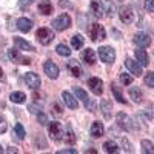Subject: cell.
Wrapping results in <instances>:
<instances>
[{
	"label": "cell",
	"instance_id": "obj_1",
	"mask_svg": "<svg viewBox=\"0 0 154 154\" xmlns=\"http://www.w3.org/2000/svg\"><path fill=\"white\" fill-rule=\"evenodd\" d=\"M48 134L51 136V139L56 140V142H60L63 140V126L59 122H49L48 123Z\"/></svg>",
	"mask_w": 154,
	"mask_h": 154
},
{
	"label": "cell",
	"instance_id": "obj_2",
	"mask_svg": "<svg viewBox=\"0 0 154 154\" xmlns=\"http://www.w3.org/2000/svg\"><path fill=\"white\" fill-rule=\"evenodd\" d=\"M35 37H37V40L40 42L42 45H49L56 38L53 29H49V28H40V29H37Z\"/></svg>",
	"mask_w": 154,
	"mask_h": 154
},
{
	"label": "cell",
	"instance_id": "obj_3",
	"mask_svg": "<svg viewBox=\"0 0 154 154\" xmlns=\"http://www.w3.org/2000/svg\"><path fill=\"white\" fill-rule=\"evenodd\" d=\"M71 26V17L68 16V14H60L57 19H54V22H53V28L56 29V31H65V29H68Z\"/></svg>",
	"mask_w": 154,
	"mask_h": 154
},
{
	"label": "cell",
	"instance_id": "obj_4",
	"mask_svg": "<svg viewBox=\"0 0 154 154\" xmlns=\"http://www.w3.org/2000/svg\"><path fill=\"white\" fill-rule=\"evenodd\" d=\"M97 54H99V57L102 59V62L108 63V65L116 60V51H114L111 46H100Z\"/></svg>",
	"mask_w": 154,
	"mask_h": 154
},
{
	"label": "cell",
	"instance_id": "obj_5",
	"mask_svg": "<svg viewBox=\"0 0 154 154\" xmlns=\"http://www.w3.org/2000/svg\"><path fill=\"white\" fill-rule=\"evenodd\" d=\"M89 35H91L93 42H99V40H103V38L106 37V31H105V28L102 26V25L94 23L91 26V29H89Z\"/></svg>",
	"mask_w": 154,
	"mask_h": 154
},
{
	"label": "cell",
	"instance_id": "obj_6",
	"mask_svg": "<svg viewBox=\"0 0 154 154\" xmlns=\"http://www.w3.org/2000/svg\"><path fill=\"white\" fill-rule=\"evenodd\" d=\"M8 57H9L11 62L20 63V65H29V63H31L29 59L23 57V56L19 53V49H17V48H11V49H8Z\"/></svg>",
	"mask_w": 154,
	"mask_h": 154
},
{
	"label": "cell",
	"instance_id": "obj_7",
	"mask_svg": "<svg viewBox=\"0 0 154 154\" xmlns=\"http://www.w3.org/2000/svg\"><path fill=\"white\" fill-rule=\"evenodd\" d=\"M125 66L130 69L131 74H134V75H137V77L143 74L142 65H140L137 60H133V59H130V57H126V59H125Z\"/></svg>",
	"mask_w": 154,
	"mask_h": 154
},
{
	"label": "cell",
	"instance_id": "obj_8",
	"mask_svg": "<svg viewBox=\"0 0 154 154\" xmlns=\"http://www.w3.org/2000/svg\"><path fill=\"white\" fill-rule=\"evenodd\" d=\"M43 71H45V74L49 77V79H53V80H56L57 77H59V66L56 65V63H54L53 60L45 62V65H43Z\"/></svg>",
	"mask_w": 154,
	"mask_h": 154
},
{
	"label": "cell",
	"instance_id": "obj_9",
	"mask_svg": "<svg viewBox=\"0 0 154 154\" xmlns=\"http://www.w3.org/2000/svg\"><path fill=\"white\" fill-rule=\"evenodd\" d=\"M89 9H91L93 16L96 19H100L102 16L105 14V5H103V0H93L91 5H89Z\"/></svg>",
	"mask_w": 154,
	"mask_h": 154
},
{
	"label": "cell",
	"instance_id": "obj_10",
	"mask_svg": "<svg viewBox=\"0 0 154 154\" xmlns=\"http://www.w3.org/2000/svg\"><path fill=\"white\" fill-rule=\"evenodd\" d=\"M88 86L96 96H100L102 93H103V82H102V79H99V77H91V79H88Z\"/></svg>",
	"mask_w": 154,
	"mask_h": 154
},
{
	"label": "cell",
	"instance_id": "obj_11",
	"mask_svg": "<svg viewBox=\"0 0 154 154\" xmlns=\"http://www.w3.org/2000/svg\"><path fill=\"white\" fill-rule=\"evenodd\" d=\"M116 119H117V123H119V126L122 128V130H125V131H131L133 130V120L128 117L123 111H120Z\"/></svg>",
	"mask_w": 154,
	"mask_h": 154
},
{
	"label": "cell",
	"instance_id": "obj_12",
	"mask_svg": "<svg viewBox=\"0 0 154 154\" xmlns=\"http://www.w3.org/2000/svg\"><path fill=\"white\" fill-rule=\"evenodd\" d=\"M134 43L137 45V46H140V48H146V46H149L151 45V37L146 34V32H137L136 35H134Z\"/></svg>",
	"mask_w": 154,
	"mask_h": 154
},
{
	"label": "cell",
	"instance_id": "obj_13",
	"mask_svg": "<svg viewBox=\"0 0 154 154\" xmlns=\"http://www.w3.org/2000/svg\"><path fill=\"white\" fill-rule=\"evenodd\" d=\"M25 82H26L28 88L31 89H37L38 86H40V77H38L35 72H26L25 74Z\"/></svg>",
	"mask_w": 154,
	"mask_h": 154
},
{
	"label": "cell",
	"instance_id": "obj_14",
	"mask_svg": "<svg viewBox=\"0 0 154 154\" xmlns=\"http://www.w3.org/2000/svg\"><path fill=\"white\" fill-rule=\"evenodd\" d=\"M119 17H120V20L123 22V23H133V20H134V12H133V9L130 8V6H122L120 8V12H119Z\"/></svg>",
	"mask_w": 154,
	"mask_h": 154
},
{
	"label": "cell",
	"instance_id": "obj_15",
	"mask_svg": "<svg viewBox=\"0 0 154 154\" xmlns=\"http://www.w3.org/2000/svg\"><path fill=\"white\" fill-rule=\"evenodd\" d=\"M68 71H69L74 77H82V74H83V69H82V66H80V63L77 62L75 59H72V60L68 62Z\"/></svg>",
	"mask_w": 154,
	"mask_h": 154
},
{
	"label": "cell",
	"instance_id": "obj_16",
	"mask_svg": "<svg viewBox=\"0 0 154 154\" xmlns=\"http://www.w3.org/2000/svg\"><path fill=\"white\" fill-rule=\"evenodd\" d=\"M62 99H63V102H65V105H66L68 108H71V109H77V106H79V103H77V99H75L71 93H68V91H63V93H62Z\"/></svg>",
	"mask_w": 154,
	"mask_h": 154
},
{
	"label": "cell",
	"instance_id": "obj_17",
	"mask_svg": "<svg viewBox=\"0 0 154 154\" xmlns=\"http://www.w3.org/2000/svg\"><path fill=\"white\" fill-rule=\"evenodd\" d=\"M103 131H105V128H103V123H102V122H99V120L93 122L91 128H89V134H91V136H93L94 139L100 137L102 134H103Z\"/></svg>",
	"mask_w": 154,
	"mask_h": 154
},
{
	"label": "cell",
	"instance_id": "obj_18",
	"mask_svg": "<svg viewBox=\"0 0 154 154\" xmlns=\"http://www.w3.org/2000/svg\"><path fill=\"white\" fill-rule=\"evenodd\" d=\"M14 45H16V48L20 49V51H35L34 46H32L29 42L23 40L22 37H14Z\"/></svg>",
	"mask_w": 154,
	"mask_h": 154
},
{
	"label": "cell",
	"instance_id": "obj_19",
	"mask_svg": "<svg viewBox=\"0 0 154 154\" xmlns=\"http://www.w3.org/2000/svg\"><path fill=\"white\" fill-rule=\"evenodd\" d=\"M82 59L85 60V63H88V65H94V63L97 62V56H96V51L91 49V48H88L83 51V56Z\"/></svg>",
	"mask_w": 154,
	"mask_h": 154
},
{
	"label": "cell",
	"instance_id": "obj_20",
	"mask_svg": "<svg viewBox=\"0 0 154 154\" xmlns=\"http://www.w3.org/2000/svg\"><path fill=\"white\" fill-rule=\"evenodd\" d=\"M111 93L114 94V99L119 102V103H126V99L123 97V93H122V89L117 83H111Z\"/></svg>",
	"mask_w": 154,
	"mask_h": 154
},
{
	"label": "cell",
	"instance_id": "obj_21",
	"mask_svg": "<svg viewBox=\"0 0 154 154\" xmlns=\"http://www.w3.org/2000/svg\"><path fill=\"white\" fill-rule=\"evenodd\" d=\"M17 28L22 31V32H29L31 28H32V22L26 17H20L17 20Z\"/></svg>",
	"mask_w": 154,
	"mask_h": 154
},
{
	"label": "cell",
	"instance_id": "obj_22",
	"mask_svg": "<svg viewBox=\"0 0 154 154\" xmlns=\"http://www.w3.org/2000/svg\"><path fill=\"white\" fill-rule=\"evenodd\" d=\"M130 99H133L134 103H140L143 100V93L139 86H133L130 88Z\"/></svg>",
	"mask_w": 154,
	"mask_h": 154
},
{
	"label": "cell",
	"instance_id": "obj_23",
	"mask_svg": "<svg viewBox=\"0 0 154 154\" xmlns=\"http://www.w3.org/2000/svg\"><path fill=\"white\" fill-rule=\"evenodd\" d=\"M100 108H102V112H103L105 119H111V117H112V112H111V111H112V105H111L109 100H106V99L102 100Z\"/></svg>",
	"mask_w": 154,
	"mask_h": 154
},
{
	"label": "cell",
	"instance_id": "obj_24",
	"mask_svg": "<svg viewBox=\"0 0 154 154\" xmlns=\"http://www.w3.org/2000/svg\"><path fill=\"white\" fill-rule=\"evenodd\" d=\"M38 12L43 16H48L53 12V3L49 2V0H42L40 3H38Z\"/></svg>",
	"mask_w": 154,
	"mask_h": 154
},
{
	"label": "cell",
	"instance_id": "obj_25",
	"mask_svg": "<svg viewBox=\"0 0 154 154\" xmlns=\"http://www.w3.org/2000/svg\"><path fill=\"white\" fill-rule=\"evenodd\" d=\"M136 59H137V62L140 63L142 66H148V63H149V57H148V54L145 53L143 49H136Z\"/></svg>",
	"mask_w": 154,
	"mask_h": 154
},
{
	"label": "cell",
	"instance_id": "obj_26",
	"mask_svg": "<svg viewBox=\"0 0 154 154\" xmlns=\"http://www.w3.org/2000/svg\"><path fill=\"white\" fill-rule=\"evenodd\" d=\"M83 43H85V40H83V37H82L80 34H74V35L71 37V46H72L74 49H80V48L83 46Z\"/></svg>",
	"mask_w": 154,
	"mask_h": 154
},
{
	"label": "cell",
	"instance_id": "obj_27",
	"mask_svg": "<svg viewBox=\"0 0 154 154\" xmlns=\"http://www.w3.org/2000/svg\"><path fill=\"white\" fill-rule=\"evenodd\" d=\"M9 99H11V102H14V103H25L26 96H25V93H22V91H16V93H11Z\"/></svg>",
	"mask_w": 154,
	"mask_h": 154
},
{
	"label": "cell",
	"instance_id": "obj_28",
	"mask_svg": "<svg viewBox=\"0 0 154 154\" xmlns=\"http://www.w3.org/2000/svg\"><path fill=\"white\" fill-rule=\"evenodd\" d=\"M63 140H65V143H68V145L75 143V136H74V131L71 128H68L66 131H63Z\"/></svg>",
	"mask_w": 154,
	"mask_h": 154
},
{
	"label": "cell",
	"instance_id": "obj_29",
	"mask_svg": "<svg viewBox=\"0 0 154 154\" xmlns=\"http://www.w3.org/2000/svg\"><path fill=\"white\" fill-rule=\"evenodd\" d=\"M140 148H142V152H145V154H152L154 152L152 142H151V140H146V139L140 142Z\"/></svg>",
	"mask_w": 154,
	"mask_h": 154
},
{
	"label": "cell",
	"instance_id": "obj_30",
	"mask_svg": "<svg viewBox=\"0 0 154 154\" xmlns=\"http://www.w3.org/2000/svg\"><path fill=\"white\" fill-rule=\"evenodd\" d=\"M56 53H57L59 56H62V57H68V56H71V49H69L65 43H59V45L56 46Z\"/></svg>",
	"mask_w": 154,
	"mask_h": 154
},
{
	"label": "cell",
	"instance_id": "obj_31",
	"mask_svg": "<svg viewBox=\"0 0 154 154\" xmlns=\"http://www.w3.org/2000/svg\"><path fill=\"white\" fill-rule=\"evenodd\" d=\"M14 136H17L20 140L25 139V136H26V131H25V128L22 123H16L14 125Z\"/></svg>",
	"mask_w": 154,
	"mask_h": 154
},
{
	"label": "cell",
	"instance_id": "obj_32",
	"mask_svg": "<svg viewBox=\"0 0 154 154\" xmlns=\"http://www.w3.org/2000/svg\"><path fill=\"white\" fill-rule=\"evenodd\" d=\"M72 91H74L75 97H77V99H80V100L83 102V103H85V102L88 100V94H86V91H83L82 88H77V86H74V89H72Z\"/></svg>",
	"mask_w": 154,
	"mask_h": 154
},
{
	"label": "cell",
	"instance_id": "obj_33",
	"mask_svg": "<svg viewBox=\"0 0 154 154\" xmlns=\"http://www.w3.org/2000/svg\"><path fill=\"white\" fill-rule=\"evenodd\" d=\"M105 149H106V152H119V146L112 140H106L105 142Z\"/></svg>",
	"mask_w": 154,
	"mask_h": 154
},
{
	"label": "cell",
	"instance_id": "obj_34",
	"mask_svg": "<svg viewBox=\"0 0 154 154\" xmlns=\"http://www.w3.org/2000/svg\"><path fill=\"white\" fill-rule=\"evenodd\" d=\"M103 5H105V12H108V16H112L116 11V5L111 0H103Z\"/></svg>",
	"mask_w": 154,
	"mask_h": 154
},
{
	"label": "cell",
	"instance_id": "obj_35",
	"mask_svg": "<svg viewBox=\"0 0 154 154\" xmlns=\"http://www.w3.org/2000/svg\"><path fill=\"white\" fill-rule=\"evenodd\" d=\"M120 82H122L123 85H131V83H133V77H131L130 74H126V72H122V74H120Z\"/></svg>",
	"mask_w": 154,
	"mask_h": 154
},
{
	"label": "cell",
	"instance_id": "obj_36",
	"mask_svg": "<svg viewBox=\"0 0 154 154\" xmlns=\"http://www.w3.org/2000/svg\"><path fill=\"white\" fill-rule=\"evenodd\" d=\"M145 83L148 86H154V71H149L145 74Z\"/></svg>",
	"mask_w": 154,
	"mask_h": 154
},
{
	"label": "cell",
	"instance_id": "obj_37",
	"mask_svg": "<svg viewBox=\"0 0 154 154\" xmlns=\"http://www.w3.org/2000/svg\"><path fill=\"white\" fill-rule=\"evenodd\" d=\"M37 120H38V123H40V125H48V123H49V122H48V117H46V114H43L42 111L37 112Z\"/></svg>",
	"mask_w": 154,
	"mask_h": 154
},
{
	"label": "cell",
	"instance_id": "obj_38",
	"mask_svg": "<svg viewBox=\"0 0 154 154\" xmlns=\"http://www.w3.org/2000/svg\"><path fill=\"white\" fill-rule=\"evenodd\" d=\"M53 112H54V116H57V117H62V116H63V109H62V106L59 105V103H54L53 105Z\"/></svg>",
	"mask_w": 154,
	"mask_h": 154
},
{
	"label": "cell",
	"instance_id": "obj_39",
	"mask_svg": "<svg viewBox=\"0 0 154 154\" xmlns=\"http://www.w3.org/2000/svg\"><path fill=\"white\" fill-rule=\"evenodd\" d=\"M145 9L148 12H154V0H145Z\"/></svg>",
	"mask_w": 154,
	"mask_h": 154
},
{
	"label": "cell",
	"instance_id": "obj_40",
	"mask_svg": "<svg viewBox=\"0 0 154 154\" xmlns=\"http://www.w3.org/2000/svg\"><path fill=\"white\" fill-rule=\"evenodd\" d=\"M85 108H86L88 111H91V112H93V111L96 109V105H94V102H93V100H89V99H88V100L85 102Z\"/></svg>",
	"mask_w": 154,
	"mask_h": 154
},
{
	"label": "cell",
	"instance_id": "obj_41",
	"mask_svg": "<svg viewBox=\"0 0 154 154\" xmlns=\"http://www.w3.org/2000/svg\"><path fill=\"white\" fill-rule=\"evenodd\" d=\"M59 154H77V149H74V148H66V149H60V151H57Z\"/></svg>",
	"mask_w": 154,
	"mask_h": 154
},
{
	"label": "cell",
	"instance_id": "obj_42",
	"mask_svg": "<svg viewBox=\"0 0 154 154\" xmlns=\"http://www.w3.org/2000/svg\"><path fill=\"white\" fill-rule=\"evenodd\" d=\"M123 146H125V151H128V152H131L133 149H131V143L128 142L126 139H123Z\"/></svg>",
	"mask_w": 154,
	"mask_h": 154
},
{
	"label": "cell",
	"instance_id": "obj_43",
	"mask_svg": "<svg viewBox=\"0 0 154 154\" xmlns=\"http://www.w3.org/2000/svg\"><path fill=\"white\" fill-rule=\"evenodd\" d=\"M5 131H6V123H5V120H3V122H0V134L5 133Z\"/></svg>",
	"mask_w": 154,
	"mask_h": 154
},
{
	"label": "cell",
	"instance_id": "obj_44",
	"mask_svg": "<svg viewBox=\"0 0 154 154\" xmlns=\"http://www.w3.org/2000/svg\"><path fill=\"white\" fill-rule=\"evenodd\" d=\"M85 152H86V154H89V152H91V154H96L97 151H96V149H86Z\"/></svg>",
	"mask_w": 154,
	"mask_h": 154
},
{
	"label": "cell",
	"instance_id": "obj_45",
	"mask_svg": "<svg viewBox=\"0 0 154 154\" xmlns=\"http://www.w3.org/2000/svg\"><path fill=\"white\" fill-rule=\"evenodd\" d=\"M8 152H17V149H16V148H9Z\"/></svg>",
	"mask_w": 154,
	"mask_h": 154
},
{
	"label": "cell",
	"instance_id": "obj_46",
	"mask_svg": "<svg viewBox=\"0 0 154 154\" xmlns=\"http://www.w3.org/2000/svg\"><path fill=\"white\" fill-rule=\"evenodd\" d=\"M3 79V71H2V68H0V80Z\"/></svg>",
	"mask_w": 154,
	"mask_h": 154
},
{
	"label": "cell",
	"instance_id": "obj_47",
	"mask_svg": "<svg viewBox=\"0 0 154 154\" xmlns=\"http://www.w3.org/2000/svg\"><path fill=\"white\" fill-rule=\"evenodd\" d=\"M3 151H5V149H3V148H2V146H0V154H2V152H3Z\"/></svg>",
	"mask_w": 154,
	"mask_h": 154
},
{
	"label": "cell",
	"instance_id": "obj_48",
	"mask_svg": "<svg viewBox=\"0 0 154 154\" xmlns=\"http://www.w3.org/2000/svg\"><path fill=\"white\" fill-rule=\"evenodd\" d=\"M26 2H28V3H31V2H34V0H26Z\"/></svg>",
	"mask_w": 154,
	"mask_h": 154
},
{
	"label": "cell",
	"instance_id": "obj_49",
	"mask_svg": "<svg viewBox=\"0 0 154 154\" xmlns=\"http://www.w3.org/2000/svg\"><path fill=\"white\" fill-rule=\"evenodd\" d=\"M0 122H3V117H0Z\"/></svg>",
	"mask_w": 154,
	"mask_h": 154
}]
</instances>
